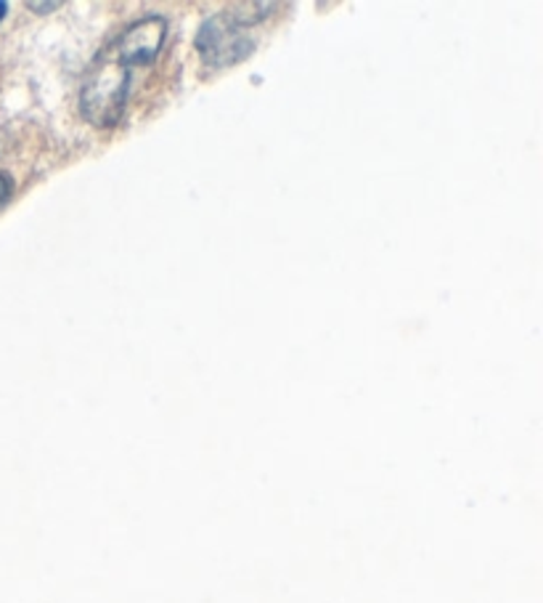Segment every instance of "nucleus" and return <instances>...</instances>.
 I'll return each instance as SVG.
<instances>
[{"label": "nucleus", "mask_w": 543, "mask_h": 603, "mask_svg": "<svg viewBox=\"0 0 543 603\" xmlns=\"http://www.w3.org/2000/svg\"><path fill=\"white\" fill-rule=\"evenodd\" d=\"M165 19L162 17H146L141 22H135L120 35V41L114 43V56L128 67L135 64H148L154 56L159 54L162 41H165Z\"/></svg>", "instance_id": "obj_3"}, {"label": "nucleus", "mask_w": 543, "mask_h": 603, "mask_svg": "<svg viewBox=\"0 0 543 603\" xmlns=\"http://www.w3.org/2000/svg\"><path fill=\"white\" fill-rule=\"evenodd\" d=\"M11 195H14V178L0 171V208L11 200Z\"/></svg>", "instance_id": "obj_4"}, {"label": "nucleus", "mask_w": 543, "mask_h": 603, "mask_svg": "<svg viewBox=\"0 0 543 603\" xmlns=\"http://www.w3.org/2000/svg\"><path fill=\"white\" fill-rule=\"evenodd\" d=\"M59 0H56V3H27V9L30 11H35V14H51V11H56L59 9Z\"/></svg>", "instance_id": "obj_5"}, {"label": "nucleus", "mask_w": 543, "mask_h": 603, "mask_svg": "<svg viewBox=\"0 0 543 603\" xmlns=\"http://www.w3.org/2000/svg\"><path fill=\"white\" fill-rule=\"evenodd\" d=\"M5 11H9V6L0 3V22H3V19H5Z\"/></svg>", "instance_id": "obj_6"}, {"label": "nucleus", "mask_w": 543, "mask_h": 603, "mask_svg": "<svg viewBox=\"0 0 543 603\" xmlns=\"http://www.w3.org/2000/svg\"><path fill=\"white\" fill-rule=\"evenodd\" d=\"M128 88H131V67L122 64L118 56L103 54L96 62V69L88 75L82 86V114L93 125H114L120 120L122 107H125Z\"/></svg>", "instance_id": "obj_2"}, {"label": "nucleus", "mask_w": 543, "mask_h": 603, "mask_svg": "<svg viewBox=\"0 0 543 603\" xmlns=\"http://www.w3.org/2000/svg\"><path fill=\"white\" fill-rule=\"evenodd\" d=\"M276 9H279V3H250L212 17L199 30L197 37V48L202 59L210 67H231V64L242 62L255 48V41L247 35V28L263 22Z\"/></svg>", "instance_id": "obj_1"}]
</instances>
